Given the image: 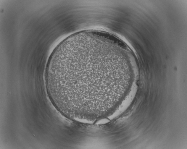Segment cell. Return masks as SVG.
Listing matches in <instances>:
<instances>
[{"label": "cell", "mask_w": 187, "mask_h": 149, "mask_svg": "<svg viewBox=\"0 0 187 149\" xmlns=\"http://www.w3.org/2000/svg\"><path fill=\"white\" fill-rule=\"evenodd\" d=\"M108 60L99 51L70 43L56 48L45 77L49 97L61 112L72 116L97 109L106 102Z\"/></svg>", "instance_id": "6da1fadb"}]
</instances>
